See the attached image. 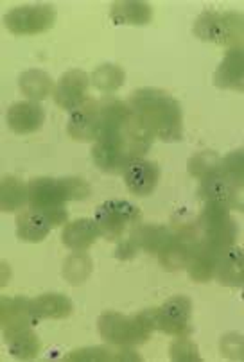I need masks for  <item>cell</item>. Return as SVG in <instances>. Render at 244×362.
<instances>
[{
    "instance_id": "cell-12",
    "label": "cell",
    "mask_w": 244,
    "mask_h": 362,
    "mask_svg": "<svg viewBox=\"0 0 244 362\" xmlns=\"http://www.w3.org/2000/svg\"><path fill=\"white\" fill-rule=\"evenodd\" d=\"M90 76L83 70H69L59 77L58 85L54 86V103L66 112H74L83 106L88 99Z\"/></svg>"
},
{
    "instance_id": "cell-16",
    "label": "cell",
    "mask_w": 244,
    "mask_h": 362,
    "mask_svg": "<svg viewBox=\"0 0 244 362\" xmlns=\"http://www.w3.org/2000/svg\"><path fill=\"white\" fill-rule=\"evenodd\" d=\"M45 122V112L36 100H18L8 110V126L16 135L38 132Z\"/></svg>"
},
{
    "instance_id": "cell-28",
    "label": "cell",
    "mask_w": 244,
    "mask_h": 362,
    "mask_svg": "<svg viewBox=\"0 0 244 362\" xmlns=\"http://www.w3.org/2000/svg\"><path fill=\"white\" fill-rule=\"evenodd\" d=\"M169 358L176 362H199L198 346L189 339V335H183L178 337L176 341H173L169 346Z\"/></svg>"
},
{
    "instance_id": "cell-32",
    "label": "cell",
    "mask_w": 244,
    "mask_h": 362,
    "mask_svg": "<svg viewBox=\"0 0 244 362\" xmlns=\"http://www.w3.org/2000/svg\"><path fill=\"white\" fill-rule=\"evenodd\" d=\"M243 301H244V287H243Z\"/></svg>"
},
{
    "instance_id": "cell-10",
    "label": "cell",
    "mask_w": 244,
    "mask_h": 362,
    "mask_svg": "<svg viewBox=\"0 0 244 362\" xmlns=\"http://www.w3.org/2000/svg\"><path fill=\"white\" fill-rule=\"evenodd\" d=\"M95 223L101 228V233L108 240H115L122 231L140 221V210L129 201L110 199L99 204L95 210Z\"/></svg>"
},
{
    "instance_id": "cell-19",
    "label": "cell",
    "mask_w": 244,
    "mask_h": 362,
    "mask_svg": "<svg viewBox=\"0 0 244 362\" xmlns=\"http://www.w3.org/2000/svg\"><path fill=\"white\" fill-rule=\"evenodd\" d=\"M216 278L223 286L244 287V250L236 246L226 250L219 258Z\"/></svg>"
},
{
    "instance_id": "cell-20",
    "label": "cell",
    "mask_w": 244,
    "mask_h": 362,
    "mask_svg": "<svg viewBox=\"0 0 244 362\" xmlns=\"http://www.w3.org/2000/svg\"><path fill=\"white\" fill-rule=\"evenodd\" d=\"M115 25H148L153 18V9L148 2L129 0V2H115L110 9Z\"/></svg>"
},
{
    "instance_id": "cell-5",
    "label": "cell",
    "mask_w": 244,
    "mask_h": 362,
    "mask_svg": "<svg viewBox=\"0 0 244 362\" xmlns=\"http://www.w3.org/2000/svg\"><path fill=\"white\" fill-rule=\"evenodd\" d=\"M194 35L217 45H237L244 42V15L237 11H205L194 23Z\"/></svg>"
},
{
    "instance_id": "cell-15",
    "label": "cell",
    "mask_w": 244,
    "mask_h": 362,
    "mask_svg": "<svg viewBox=\"0 0 244 362\" xmlns=\"http://www.w3.org/2000/svg\"><path fill=\"white\" fill-rule=\"evenodd\" d=\"M160 176L162 170L156 163L148 162V160H136L133 162L128 169L124 170V183L126 189L133 194V196L146 197L151 196L155 189L158 187Z\"/></svg>"
},
{
    "instance_id": "cell-4",
    "label": "cell",
    "mask_w": 244,
    "mask_h": 362,
    "mask_svg": "<svg viewBox=\"0 0 244 362\" xmlns=\"http://www.w3.org/2000/svg\"><path fill=\"white\" fill-rule=\"evenodd\" d=\"M88 196L90 187L81 177H36L28 183V204L35 209H59Z\"/></svg>"
},
{
    "instance_id": "cell-24",
    "label": "cell",
    "mask_w": 244,
    "mask_h": 362,
    "mask_svg": "<svg viewBox=\"0 0 244 362\" xmlns=\"http://www.w3.org/2000/svg\"><path fill=\"white\" fill-rule=\"evenodd\" d=\"M28 204V185L20 177L6 176L0 181V210L16 212Z\"/></svg>"
},
{
    "instance_id": "cell-21",
    "label": "cell",
    "mask_w": 244,
    "mask_h": 362,
    "mask_svg": "<svg viewBox=\"0 0 244 362\" xmlns=\"http://www.w3.org/2000/svg\"><path fill=\"white\" fill-rule=\"evenodd\" d=\"M20 92L28 97V100H45L47 97L54 92V81L43 70H25L18 79Z\"/></svg>"
},
{
    "instance_id": "cell-9",
    "label": "cell",
    "mask_w": 244,
    "mask_h": 362,
    "mask_svg": "<svg viewBox=\"0 0 244 362\" xmlns=\"http://www.w3.org/2000/svg\"><path fill=\"white\" fill-rule=\"evenodd\" d=\"M54 9L47 4L18 6L4 15L6 29L16 36H31L45 33L54 25Z\"/></svg>"
},
{
    "instance_id": "cell-25",
    "label": "cell",
    "mask_w": 244,
    "mask_h": 362,
    "mask_svg": "<svg viewBox=\"0 0 244 362\" xmlns=\"http://www.w3.org/2000/svg\"><path fill=\"white\" fill-rule=\"evenodd\" d=\"M35 301L40 320H66L74 313V305L63 294H42Z\"/></svg>"
},
{
    "instance_id": "cell-7",
    "label": "cell",
    "mask_w": 244,
    "mask_h": 362,
    "mask_svg": "<svg viewBox=\"0 0 244 362\" xmlns=\"http://www.w3.org/2000/svg\"><path fill=\"white\" fill-rule=\"evenodd\" d=\"M113 99L86 100L85 105L70 113L66 133L70 139L79 142H95L105 129L110 117Z\"/></svg>"
},
{
    "instance_id": "cell-3",
    "label": "cell",
    "mask_w": 244,
    "mask_h": 362,
    "mask_svg": "<svg viewBox=\"0 0 244 362\" xmlns=\"http://www.w3.org/2000/svg\"><path fill=\"white\" fill-rule=\"evenodd\" d=\"M155 330L153 308L142 310L136 316H122L119 313H106L97 320V332L103 339L115 346H135L148 343Z\"/></svg>"
},
{
    "instance_id": "cell-1",
    "label": "cell",
    "mask_w": 244,
    "mask_h": 362,
    "mask_svg": "<svg viewBox=\"0 0 244 362\" xmlns=\"http://www.w3.org/2000/svg\"><path fill=\"white\" fill-rule=\"evenodd\" d=\"M153 139L129 105L113 99L105 129L92 147L93 163L103 173L124 174L133 162L144 158Z\"/></svg>"
},
{
    "instance_id": "cell-17",
    "label": "cell",
    "mask_w": 244,
    "mask_h": 362,
    "mask_svg": "<svg viewBox=\"0 0 244 362\" xmlns=\"http://www.w3.org/2000/svg\"><path fill=\"white\" fill-rule=\"evenodd\" d=\"M4 343L9 354L22 361H33L40 354V339L33 327H15L4 330Z\"/></svg>"
},
{
    "instance_id": "cell-29",
    "label": "cell",
    "mask_w": 244,
    "mask_h": 362,
    "mask_svg": "<svg viewBox=\"0 0 244 362\" xmlns=\"http://www.w3.org/2000/svg\"><path fill=\"white\" fill-rule=\"evenodd\" d=\"M219 167H221V160L217 158V154L210 153V151L196 154L189 163L190 174L199 177V180H202L203 176H207V174L212 173V170L219 169Z\"/></svg>"
},
{
    "instance_id": "cell-22",
    "label": "cell",
    "mask_w": 244,
    "mask_h": 362,
    "mask_svg": "<svg viewBox=\"0 0 244 362\" xmlns=\"http://www.w3.org/2000/svg\"><path fill=\"white\" fill-rule=\"evenodd\" d=\"M65 361H74V362H99V361H133L139 362L140 357L135 351L128 350V346H122V350H112L106 346H90L81 348V350L72 351L66 355Z\"/></svg>"
},
{
    "instance_id": "cell-6",
    "label": "cell",
    "mask_w": 244,
    "mask_h": 362,
    "mask_svg": "<svg viewBox=\"0 0 244 362\" xmlns=\"http://www.w3.org/2000/svg\"><path fill=\"white\" fill-rule=\"evenodd\" d=\"M198 228L202 231V240L212 250L225 253L236 244L237 224L230 216L228 209L223 204L207 201L202 216L198 217Z\"/></svg>"
},
{
    "instance_id": "cell-14",
    "label": "cell",
    "mask_w": 244,
    "mask_h": 362,
    "mask_svg": "<svg viewBox=\"0 0 244 362\" xmlns=\"http://www.w3.org/2000/svg\"><path fill=\"white\" fill-rule=\"evenodd\" d=\"M40 320L35 301L28 298H0V327L2 330L15 327H35Z\"/></svg>"
},
{
    "instance_id": "cell-8",
    "label": "cell",
    "mask_w": 244,
    "mask_h": 362,
    "mask_svg": "<svg viewBox=\"0 0 244 362\" xmlns=\"http://www.w3.org/2000/svg\"><path fill=\"white\" fill-rule=\"evenodd\" d=\"M66 221H69V212L65 206L59 209L29 206L16 217V235L23 243H42L51 233L52 228L62 226Z\"/></svg>"
},
{
    "instance_id": "cell-23",
    "label": "cell",
    "mask_w": 244,
    "mask_h": 362,
    "mask_svg": "<svg viewBox=\"0 0 244 362\" xmlns=\"http://www.w3.org/2000/svg\"><path fill=\"white\" fill-rule=\"evenodd\" d=\"M221 251L212 250L207 244L199 243L196 255H194L192 262H190V276L196 281H209L212 278H216L217 264H219V258H221Z\"/></svg>"
},
{
    "instance_id": "cell-27",
    "label": "cell",
    "mask_w": 244,
    "mask_h": 362,
    "mask_svg": "<svg viewBox=\"0 0 244 362\" xmlns=\"http://www.w3.org/2000/svg\"><path fill=\"white\" fill-rule=\"evenodd\" d=\"M92 273V258L83 251H76L70 255L63 264V276L72 286H79Z\"/></svg>"
},
{
    "instance_id": "cell-31",
    "label": "cell",
    "mask_w": 244,
    "mask_h": 362,
    "mask_svg": "<svg viewBox=\"0 0 244 362\" xmlns=\"http://www.w3.org/2000/svg\"><path fill=\"white\" fill-rule=\"evenodd\" d=\"M221 354L226 358L244 361V337L239 334H226L221 339Z\"/></svg>"
},
{
    "instance_id": "cell-11",
    "label": "cell",
    "mask_w": 244,
    "mask_h": 362,
    "mask_svg": "<svg viewBox=\"0 0 244 362\" xmlns=\"http://www.w3.org/2000/svg\"><path fill=\"white\" fill-rule=\"evenodd\" d=\"M155 330L167 335L183 337L192 332V301L187 296H175L167 300L162 307L153 308Z\"/></svg>"
},
{
    "instance_id": "cell-2",
    "label": "cell",
    "mask_w": 244,
    "mask_h": 362,
    "mask_svg": "<svg viewBox=\"0 0 244 362\" xmlns=\"http://www.w3.org/2000/svg\"><path fill=\"white\" fill-rule=\"evenodd\" d=\"M129 108L155 139L163 142H180L183 139L182 106L169 93L140 88L129 99Z\"/></svg>"
},
{
    "instance_id": "cell-13",
    "label": "cell",
    "mask_w": 244,
    "mask_h": 362,
    "mask_svg": "<svg viewBox=\"0 0 244 362\" xmlns=\"http://www.w3.org/2000/svg\"><path fill=\"white\" fill-rule=\"evenodd\" d=\"M214 85L221 90L244 92V42L226 50L225 58L214 72Z\"/></svg>"
},
{
    "instance_id": "cell-30",
    "label": "cell",
    "mask_w": 244,
    "mask_h": 362,
    "mask_svg": "<svg viewBox=\"0 0 244 362\" xmlns=\"http://www.w3.org/2000/svg\"><path fill=\"white\" fill-rule=\"evenodd\" d=\"M221 167L228 176L244 181V147L226 154L221 160Z\"/></svg>"
},
{
    "instance_id": "cell-18",
    "label": "cell",
    "mask_w": 244,
    "mask_h": 362,
    "mask_svg": "<svg viewBox=\"0 0 244 362\" xmlns=\"http://www.w3.org/2000/svg\"><path fill=\"white\" fill-rule=\"evenodd\" d=\"M101 235V228L95 219H76L66 224L62 240L70 251H86Z\"/></svg>"
},
{
    "instance_id": "cell-26",
    "label": "cell",
    "mask_w": 244,
    "mask_h": 362,
    "mask_svg": "<svg viewBox=\"0 0 244 362\" xmlns=\"http://www.w3.org/2000/svg\"><path fill=\"white\" fill-rule=\"evenodd\" d=\"M90 79H92V85L95 86L97 90H101V92L105 93H112L124 85L126 72L120 69L119 65L105 63V65H99L93 70Z\"/></svg>"
}]
</instances>
